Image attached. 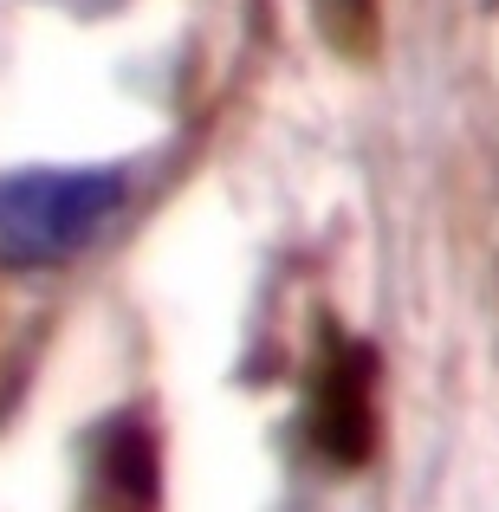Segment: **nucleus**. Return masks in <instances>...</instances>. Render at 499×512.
Instances as JSON below:
<instances>
[{"label": "nucleus", "instance_id": "obj_1", "mask_svg": "<svg viewBox=\"0 0 499 512\" xmlns=\"http://www.w3.org/2000/svg\"><path fill=\"white\" fill-rule=\"evenodd\" d=\"M130 201L124 163H33L0 175V266L39 273L85 253Z\"/></svg>", "mask_w": 499, "mask_h": 512}, {"label": "nucleus", "instance_id": "obj_3", "mask_svg": "<svg viewBox=\"0 0 499 512\" xmlns=\"http://www.w3.org/2000/svg\"><path fill=\"white\" fill-rule=\"evenodd\" d=\"M376 0H318V26H325V39L337 52H350V59H370L376 46Z\"/></svg>", "mask_w": 499, "mask_h": 512}, {"label": "nucleus", "instance_id": "obj_4", "mask_svg": "<svg viewBox=\"0 0 499 512\" xmlns=\"http://www.w3.org/2000/svg\"><path fill=\"white\" fill-rule=\"evenodd\" d=\"M111 487H124L130 500H156V441L143 428H117L111 441Z\"/></svg>", "mask_w": 499, "mask_h": 512}, {"label": "nucleus", "instance_id": "obj_2", "mask_svg": "<svg viewBox=\"0 0 499 512\" xmlns=\"http://www.w3.org/2000/svg\"><path fill=\"white\" fill-rule=\"evenodd\" d=\"M305 428H312L318 461L331 467H363L376 454V350L363 338L325 331L305 389Z\"/></svg>", "mask_w": 499, "mask_h": 512}]
</instances>
